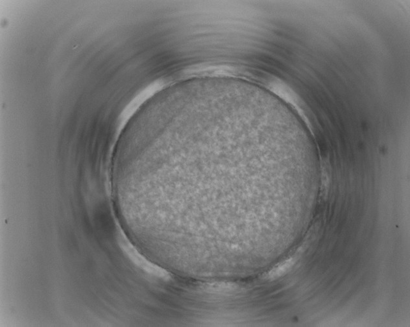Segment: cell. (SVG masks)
<instances>
[{
    "label": "cell",
    "instance_id": "1",
    "mask_svg": "<svg viewBox=\"0 0 410 327\" xmlns=\"http://www.w3.org/2000/svg\"><path fill=\"white\" fill-rule=\"evenodd\" d=\"M294 264H295V260L293 258L286 260L269 271L268 273L265 275V278L270 280L277 279L288 272L292 268Z\"/></svg>",
    "mask_w": 410,
    "mask_h": 327
}]
</instances>
